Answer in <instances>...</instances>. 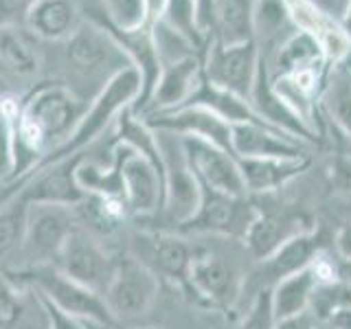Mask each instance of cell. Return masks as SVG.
Returning a JSON list of instances; mask_svg holds the SVG:
<instances>
[{
	"instance_id": "obj_24",
	"label": "cell",
	"mask_w": 351,
	"mask_h": 329,
	"mask_svg": "<svg viewBox=\"0 0 351 329\" xmlns=\"http://www.w3.org/2000/svg\"><path fill=\"white\" fill-rule=\"evenodd\" d=\"M259 0H213L211 42L233 47L255 40V16Z\"/></svg>"
},
{
	"instance_id": "obj_22",
	"label": "cell",
	"mask_w": 351,
	"mask_h": 329,
	"mask_svg": "<svg viewBox=\"0 0 351 329\" xmlns=\"http://www.w3.org/2000/svg\"><path fill=\"white\" fill-rule=\"evenodd\" d=\"M246 193H272L310 169L312 158H237Z\"/></svg>"
},
{
	"instance_id": "obj_16",
	"label": "cell",
	"mask_w": 351,
	"mask_h": 329,
	"mask_svg": "<svg viewBox=\"0 0 351 329\" xmlns=\"http://www.w3.org/2000/svg\"><path fill=\"white\" fill-rule=\"evenodd\" d=\"M143 121L154 132L197 138L233 154V147H230V123H226V121H222L204 108L186 106L178 110H169V112H154L145 114Z\"/></svg>"
},
{
	"instance_id": "obj_38",
	"label": "cell",
	"mask_w": 351,
	"mask_h": 329,
	"mask_svg": "<svg viewBox=\"0 0 351 329\" xmlns=\"http://www.w3.org/2000/svg\"><path fill=\"white\" fill-rule=\"evenodd\" d=\"M42 301H44V305H47V312H49V318H51V329H88V325L84 321L62 312L60 307H55L49 299H44V296H42Z\"/></svg>"
},
{
	"instance_id": "obj_49",
	"label": "cell",
	"mask_w": 351,
	"mask_h": 329,
	"mask_svg": "<svg viewBox=\"0 0 351 329\" xmlns=\"http://www.w3.org/2000/svg\"><path fill=\"white\" fill-rule=\"evenodd\" d=\"M343 64H345V69H347V73H349V80H351V55H349V58H347Z\"/></svg>"
},
{
	"instance_id": "obj_45",
	"label": "cell",
	"mask_w": 351,
	"mask_h": 329,
	"mask_svg": "<svg viewBox=\"0 0 351 329\" xmlns=\"http://www.w3.org/2000/svg\"><path fill=\"white\" fill-rule=\"evenodd\" d=\"M327 325L332 329H351V307H345V310L336 312L327 321Z\"/></svg>"
},
{
	"instance_id": "obj_15",
	"label": "cell",
	"mask_w": 351,
	"mask_h": 329,
	"mask_svg": "<svg viewBox=\"0 0 351 329\" xmlns=\"http://www.w3.org/2000/svg\"><path fill=\"white\" fill-rule=\"evenodd\" d=\"M178 138L184 151V158L202 186H208V189L222 191L228 195H248L244 180H241L239 162L233 154L197 138H186V136H178Z\"/></svg>"
},
{
	"instance_id": "obj_26",
	"label": "cell",
	"mask_w": 351,
	"mask_h": 329,
	"mask_svg": "<svg viewBox=\"0 0 351 329\" xmlns=\"http://www.w3.org/2000/svg\"><path fill=\"white\" fill-rule=\"evenodd\" d=\"M66 47H69L66 51H69L71 64L75 69L86 71V73L99 71L106 62L112 60L114 53H121L117 44L97 25H93V22H88V20H84L82 27L66 40Z\"/></svg>"
},
{
	"instance_id": "obj_37",
	"label": "cell",
	"mask_w": 351,
	"mask_h": 329,
	"mask_svg": "<svg viewBox=\"0 0 351 329\" xmlns=\"http://www.w3.org/2000/svg\"><path fill=\"white\" fill-rule=\"evenodd\" d=\"M38 0H0V29L25 27L29 11Z\"/></svg>"
},
{
	"instance_id": "obj_29",
	"label": "cell",
	"mask_w": 351,
	"mask_h": 329,
	"mask_svg": "<svg viewBox=\"0 0 351 329\" xmlns=\"http://www.w3.org/2000/svg\"><path fill=\"white\" fill-rule=\"evenodd\" d=\"M325 114L332 119V123L351 138V80L345 64L332 66L321 97Z\"/></svg>"
},
{
	"instance_id": "obj_7",
	"label": "cell",
	"mask_w": 351,
	"mask_h": 329,
	"mask_svg": "<svg viewBox=\"0 0 351 329\" xmlns=\"http://www.w3.org/2000/svg\"><path fill=\"white\" fill-rule=\"evenodd\" d=\"M158 138L165 162V197L160 213L169 224H176V228H178L197 211L202 186L184 158L180 138L173 134H165V132H158Z\"/></svg>"
},
{
	"instance_id": "obj_23",
	"label": "cell",
	"mask_w": 351,
	"mask_h": 329,
	"mask_svg": "<svg viewBox=\"0 0 351 329\" xmlns=\"http://www.w3.org/2000/svg\"><path fill=\"white\" fill-rule=\"evenodd\" d=\"M82 9L75 0H38L25 27L40 42H66L82 27Z\"/></svg>"
},
{
	"instance_id": "obj_31",
	"label": "cell",
	"mask_w": 351,
	"mask_h": 329,
	"mask_svg": "<svg viewBox=\"0 0 351 329\" xmlns=\"http://www.w3.org/2000/svg\"><path fill=\"white\" fill-rule=\"evenodd\" d=\"M29 208L31 206L25 200H20L18 195H11L9 200L0 204V266L5 259L22 250Z\"/></svg>"
},
{
	"instance_id": "obj_34",
	"label": "cell",
	"mask_w": 351,
	"mask_h": 329,
	"mask_svg": "<svg viewBox=\"0 0 351 329\" xmlns=\"http://www.w3.org/2000/svg\"><path fill=\"white\" fill-rule=\"evenodd\" d=\"M274 325H277V316H274L272 310V292L270 290L255 292L250 307L241 316V323L237 329H274Z\"/></svg>"
},
{
	"instance_id": "obj_48",
	"label": "cell",
	"mask_w": 351,
	"mask_h": 329,
	"mask_svg": "<svg viewBox=\"0 0 351 329\" xmlns=\"http://www.w3.org/2000/svg\"><path fill=\"white\" fill-rule=\"evenodd\" d=\"M93 325V323H90ZM95 329H123V327H121V325H108V327H104V325H93Z\"/></svg>"
},
{
	"instance_id": "obj_17",
	"label": "cell",
	"mask_w": 351,
	"mask_h": 329,
	"mask_svg": "<svg viewBox=\"0 0 351 329\" xmlns=\"http://www.w3.org/2000/svg\"><path fill=\"white\" fill-rule=\"evenodd\" d=\"M294 27L307 33L325 53V58L336 64H343L351 55V36L340 20L323 14L305 0H285Z\"/></svg>"
},
{
	"instance_id": "obj_46",
	"label": "cell",
	"mask_w": 351,
	"mask_h": 329,
	"mask_svg": "<svg viewBox=\"0 0 351 329\" xmlns=\"http://www.w3.org/2000/svg\"><path fill=\"white\" fill-rule=\"evenodd\" d=\"M336 279L351 288V259H336Z\"/></svg>"
},
{
	"instance_id": "obj_28",
	"label": "cell",
	"mask_w": 351,
	"mask_h": 329,
	"mask_svg": "<svg viewBox=\"0 0 351 329\" xmlns=\"http://www.w3.org/2000/svg\"><path fill=\"white\" fill-rule=\"evenodd\" d=\"M316 285H318V277L314 272V266L296 274H290V277L281 279L277 285H272L270 288L272 310H274V316H277V321L310 310Z\"/></svg>"
},
{
	"instance_id": "obj_5",
	"label": "cell",
	"mask_w": 351,
	"mask_h": 329,
	"mask_svg": "<svg viewBox=\"0 0 351 329\" xmlns=\"http://www.w3.org/2000/svg\"><path fill=\"white\" fill-rule=\"evenodd\" d=\"M257 213L259 206L248 195H228L202 186L197 211L176 230L180 235H222L241 241Z\"/></svg>"
},
{
	"instance_id": "obj_50",
	"label": "cell",
	"mask_w": 351,
	"mask_h": 329,
	"mask_svg": "<svg viewBox=\"0 0 351 329\" xmlns=\"http://www.w3.org/2000/svg\"><path fill=\"white\" fill-rule=\"evenodd\" d=\"M86 325H88V329H95V327H93V325H90V323H86Z\"/></svg>"
},
{
	"instance_id": "obj_3",
	"label": "cell",
	"mask_w": 351,
	"mask_h": 329,
	"mask_svg": "<svg viewBox=\"0 0 351 329\" xmlns=\"http://www.w3.org/2000/svg\"><path fill=\"white\" fill-rule=\"evenodd\" d=\"M3 272L14 283L36 290L44 299H49L55 307H60L62 312L80 318L84 323L104 325V327L117 325L104 301V296L84 288L82 283L73 281L71 277H66L55 263H42V266H29L18 270L9 268Z\"/></svg>"
},
{
	"instance_id": "obj_2",
	"label": "cell",
	"mask_w": 351,
	"mask_h": 329,
	"mask_svg": "<svg viewBox=\"0 0 351 329\" xmlns=\"http://www.w3.org/2000/svg\"><path fill=\"white\" fill-rule=\"evenodd\" d=\"M141 88H143L141 73L132 64L114 71L108 77V82L101 86V90L93 97L90 106L86 108L82 121L73 130V134L66 138L60 147H55L33 171L47 167L51 162L84 154L86 147H90L108 127H114V121L123 110L134 108L136 99L141 95Z\"/></svg>"
},
{
	"instance_id": "obj_47",
	"label": "cell",
	"mask_w": 351,
	"mask_h": 329,
	"mask_svg": "<svg viewBox=\"0 0 351 329\" xmlns=\"http://www.w3.org/2000/svg\"><path fill=\"white\" fill-rule=\"evenodd\" d=\"M343 25H345L347 33L351 36V3H349V9H347V16H345V20H343Z\"/></svg>"
},
{
	"instance_id": "obj_13",
	"label": "cell",
	"mask_w": 351,
	"mask_h": 329,
	"mask_svg": "<svg viewBox=\"0 0 351 329\" xmlns=\"http://www.w3.org/2000/svg\"><path fill=\"white\" fill-rule=\"evenodd\" d=\"M86 154L51 162L47 167L29 173L20 180V189L16 195L25 200L29 206L33 204H55V206H77L84 202L86 193L77 182V164L82 162Z\"/></svg>"
},
{
	"instance_id": "obj_8",
	"label": "cell",
	"mask_w": 351,
	"mask_h": 329,
	"mask_svg": "<svg viewBox=\"0 0 351 329\" xmlns=\"http://www.w3.org/2000/svg\"><path fill=\"white\" fill-rule=\"evenodd\" d=\"M80 228L73 206L55 204H33L27 217V233L22 244V255L27 257V266L55 263L73 230Z\"/></svg>"
},
{
	"instance_id": "obj_43",
	"label": "cell",
	"mask_w": 351,
	"mask_h": 329,
	"mask_svg": "<svg viewBox=\"0 0 351 329\" xmlns=\"http://www.w3.org/2000/svg\"><path fill=\"white\" fill-rule=\"evenodd\" d=\"M197 3V22L200 29L206 36V40L211 42V14H213V0H195Z\"/></svg>"
},
{
	"instance_id": "obj_9",
	"label": "cell",
	"mask_w": 351,
	"mask_h": 329,
	"mask_svg": "<svg viewBox=\"0 0 351 329\" xmlns=\"http://www.w3.org/2000/svg\"><path fill=\"white\" fill-rule=\"evenodd\" d=\"M246 277L235 263L202 248L189 272V296L211 310L228 312L244 294Z\"/></svg>"
},
{
	"instance_id": "obj_41",
	"label": "cell",
	"mask_w": 351,
	"mask_h": 329,
	"mask_svg": "<svg viewBox=\"0 0 351 329\" xmlns=\"http://www.w3.org/2000/svg\"><path fill=\"white\" fill-rule=\"evenodd\" d=\"M332 246L336 248V255L340 259H351V222L343 224L336 230L334 239H332Z\"/></svg>"
},
{
	"instance_id": "obj_1",
	"label": "cell",
	"mask_w": 351,
	"mask_h": 329,
	"mask_svg": "<svg viewBox=\"0 0 351 329\" xmlns=\"http://www.w3.org/2000/svg\"><path fill=\"white\" fill-rule=\"evenodd\" d=\"M11 121L14 171L9 182H20L49 154L73 134L88 103L62 82H40L25 97L0 95Z\"/></svg>"
},
{
	"instance_id": "obj_20",
	"label": "cell",
	"mask_w": 351,
	"mask_h": 329,
	"mask_svg": "<svg viewBox=\"0 0 351 329\" xmlns=\"http://www.w3.org/2000/svg\"><path fill=\"white\" fill-rule=\"evenodd\" d=\"M316 226L314 219H310L301 211H283L270 213L259 208L257 217L252 219L244 235V246L257 261L268 259L281 244H285L290 237L303 233V230Z\"/></svg>"
},
{
	"instance_id": "obj_40",
	"label": "cell",
	"mask_w": 351,
	"mask_h": 329,
	"mask_svg": "<svg viewBox=\"0 0 351 329\" xmlns=\"http://www.w3.org/2000/svg\"><path fill=\"white\" fill-rule=\"evenodd\" d=\"M305 3H310L312 7L321 9L323 14H327V16H332V18L343 22L345 16H347V9H349L351 0H305Z\"/></svg>"
},
{
	"instance_id": "obj_10",
	"label": "cell",
	"mask_w": 351,
	"mask_h": 329,
	"mask_svg": "<svg viewBox=\"0 0 351 329\" xmlns=\"http://www.w3.org/2000/svg\"><path fill=\"white\" fill-rule=\"evenodd\" d=\"M261 64V53L257 42H244L224 47L211 42L202 60V75L206 82L228 93H235L250 101V93L255 88L257 73Z\"/></svg>"
},
{
	"instance_id": "obj_19",
	"label": "cell",
	"mask_w": 351,
	"mask_h": 329,
	"mask_svg": "<svg viewBox=\"0 0 351 329\" xmlns=\"http://www.w3.org/2000/svg\"><path fill=\"white\" fill-rule=\"evenodd\" d=\"M230 147L235 158H292L307 154L303 141L261 123L230 125Z\"/></svg>"
},
{
	"instance_id": "obj_14",
	"label": "cell",
	"mask_w": 351,
	"mask_h": 329,
	"mask_svg": "<svg viewBox=\"0 0 351 329\" xmlns=\"http://www.w3.org/2000/svg\"><path fill=\"white\" fill-rule=\"evenodd\" d=\"M121 151V182H123V202L130 215H156L162 208L165 175L141 154L117 143Z\"/></svg>"
},
{
	"instance_id": "obj_36",
	"label": "cell",
	"mask_w": 351,
	"mask_h": 329,
	"mask_svg": "<svg viewBox=\"0 0 351 329\" xmlns=\"http://www.w3.org/2000/svg\"><path fill=\"white\" fill-rule=\"evenodd\" d=\"M14 171V145H11V121L5 106L0 103V180H9Z\"/></svg>"
},
{
	"instance_id": "obj_35",
	"label": "cell",
	"mask_w": 351,
	"mask_h": 329,
	"mask_svg": "<svg viewBox=\"0 0 351 329\" xmlns=\"http://www.w3.org/2000/svg\"><path fill=\"white\" fill-rule=\"evenodd\" d=\"M106 16L117 27L132 29L145 22V3L143 0H101Z\"/></svg>"
},
{
	"instance_id": "obj_30",
	"label": "cell",
	"mask_w": 351,
	"mask_h": 329,
	"mask_svg": "<svg viewBox=\"0 0 351 329\" xmlns=\"http://www.w3.org/2000/svg\"><path fill=\"white\" fill-rule=\"evenodd\" d=\"M80 226H88L97 233H110L130 215L123 197L112 195H86L84 202L75 206Z\"/></svg>"
},
{
	"instance_id": "obj_21",
	"label": "cell",
	"mask_w": 351,
	"mask_h": 329,
	"mask_svg": "<svg viewBox=\"0 0 351 329\" xmlns=\"http://www.w3.org/2000/svg\"><path fill=\"white\" fill-rule=\"evenodd\" d=\"M0 329H51L42 296L0 270Z\"/></svg>"
},
{
	"instance_id": "obj_4",
	"label": "cell",
	"mask_w": 351,
	"mask_h": 329,
	"mask_svg": "<svg viewBox=\"0 0 351 329\" xmlns=\"http://www.w3.org/2000/svg\"><path fill=\"white\" fill-rule=\"evenodd\" d=\"M202 246L186 241L180 233L169 230H141L130 237V255L149 268L158 279L189 294V272Z\"/></svg>"
},
{
	"instance_id": "obj_6",
	"label": "cell",
	"mask_w": 351,
	"mask_h": 329,
	"mask_svg": "<svg viewBox=\"0 0 351 329\" xmlns=\"http://www.w3.org/2000/svg\"><path fill=\"white\" fill-rule=\"evenodd\" d=\"M160 279L132 255L119 257L112 279L104 292V301L110 314L121 323L136 321L145 316L158 299Z\"/></svg>"
},
{
	"instance_id": "obj_32",
	"label": "cell",
	"mask_w": 351,
	"mask_h": 329,
	"mask_svg": "<svg viewBox=\"0 0 351 329\" xmlns=\"http://www.w3.org/2000/svg\"><path fill=\"white\" fill-rule=\"evenodd\" d=\"M158 22H162L165 27L176 31L178 36H182L202 55L206 53L208 44H211L202 33L200 22H197V3L195 0H165L162 16Z\"/></svg>"
},
{
	"instance_id": "obj_33",
	"label": "cell",
	"mask_w": 351,
	"mask_h": 329,
	"mask_svg": "<svg viewBox=\"0 0 351 329\" xmlns=\"http://www.w3.org/2000/svg\"><path fill=\"white\" fill-rule=\"evenodd\" d=\"M351 307V288L343 281H327V283H318L312 303H310V312L316 316L318 323H327L336 312Z\"/></svg>"
},
{
	"instance_id": "obj_44",
	"label": "cell",
	"mask_w": 351,
	"mask_h": 329,
	"mask_svg": "<svg viewBox=\"0 0 351 329\" xmlns=\"http://www.w3.org/2000/svg\"><path fill=\"white\" fill-rule=\"evenodd\" d=\"M145 3V22L147 25H156L162 16L165 0H143Z\"/></svg>"
},
{
	"instance_id": "obj_42",
	"label": "cell",
	"mask_w": 351,
	"mask_h": 329,
	"mask_svg": "<svg viewBox=\"0 0 351 329\" xmlns=\"http://www.w3.org/2000/svg\"><path fill=\"white\" fill-rule=\"evenodd\" d=\"M332 180L338 191H351V160H338L332 169Z\"/></svg>"
},
{
	"instance_id": "obj_18",
	"label": "cell",
	"mask_w": 351,
	"mask_h": 329,
	"mask_svg": "<svg viewBox=\"0 0 351 329\" xmlns=\"http://www.w3.org/2000/svg\"><path fill=\"white\" fill-rule=\"evenodd\" d=\"M202 60L204 55H186L182 60L162 64L158 84L149 97V103L145 112L138 117L169 112V110H176L189 101L197 84L202 82Z\"/></svg>"
},
{
	"instance_id": "obj_39",
	"label": "cell",
	"mask_w": 351,
	"mask_h": 329,
	"mask_svg": "<svg viewBox=\"0 0 351 329\" xmlns=\"http://www.w3.org/2000/svg\"><path fill=\"white\" fill-rule=\"evenodd\" d=\"M323 323L316 321V316L307 310L303 314H296V316H290V318H281L274 325V329H321Z\"/></svg>"
},
{
	"instance_id": "obj_25",
	"label": "cell",
	"mask_w": 351,
	"mask_h": 329,
	"mask_svg": "<svg viewBox=\"0 0 351 329\" xmlns=\"http://www.w3.org/2000/svg\"><path fill=\"white\" fill-rule=\"evenodd\" d=\"M186 106H195V108H204L208 112H213L215 117H219L222 121L230 125H237V123H261V125H270L266 123L259 114L257 110L252 108V103L248 99L239 97L235 93H228L224 88H217L211 82L204 80L202 75V82L197 84V88L193 90V95L189 97V101L180 108ZM178 110V108H176Z\"/></svg>"
},
{
	"instance_id": "obj_12",
	"label": "cell",
	"mask_w": 351,
	"mask_h": 329,
	"mask_svg": "<svg viewBox=\"0 0 351 329\" xmlns=\"http://www.w3.org/2000/svg\"><path fill=\"white\" fill-rule=\"evenodd\" d=\"M117 261L119 257H112L110 252H106V248L80 226L66 239L55 266L66 277H71L73 281L82 283L84 288L104 296L108 283L114 274Z\"/></svg>"
},
{
	"instance_id": "obj_11",
	"label": "cell",
	"mask_w": 351,
	"mask_h": 329,
	"mask_svg": "<svg viewBox=\"0 0 351 329\" xmlns=\"http://www.w3.org/2000/svg\"><path fill=\"white\" fill-rule=\"evenodd\" d=\"M332 239L334 235H329L327 228L318 224L290 237L285 244H281L274 250L268 259L259 261V268L252 272L255 292L270 290L272 285H277L281 279L310 268L323 252H327V246L332 244Z\"/></svg>"
},
{
	"instance_id": "obj_27",
	"label": "cell",
	"mask_w": 351,
	"mask_h": 329,
	"mask_svg": "<svg viewBox=\"0 0 351 329\" xmlns=\"http://www.w3.org/2000/svg\"><path fill=\"white\" fill-rule=\"evenodd\" d=\"M0 66L16 77H31L40 69V40L27 27L0 29Z\"/></svg>"
}]
</instances>
